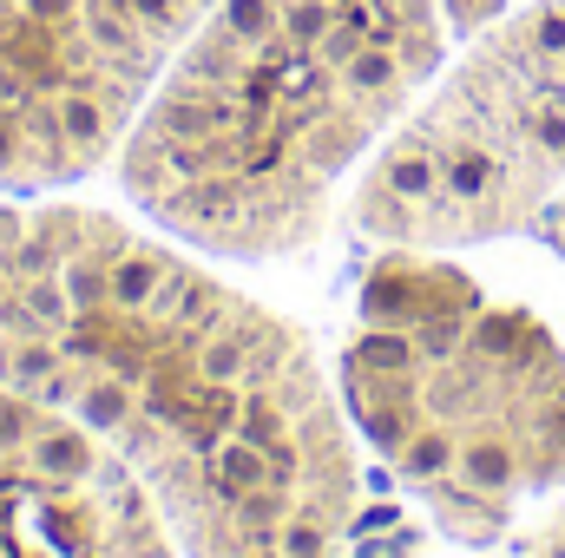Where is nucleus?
Instances as JSON below:
<instances>
[{"instance_id": "1", "label": "nucleus", "mask_w": 565, "mask_h": 558, "mask_svg": "<svg viewBox=\"0 0 565 558\" xmlns=\"http://www.w3.org/2000/svg\"><path fill=\"white\" fill-rule=\"evenodd\" d=\"M0 388L79 420L184 558H342L362 480L309 342L113 211L0 197Z\"/></svg>"}, {"instance_id": "2", "label": "nucleus", "mask_w": 565, "mask_h": 558, "mask_svg": "<svg viewBox=\"0 0 565 558\" xmlns=\"http://www.w3.org/2000/svg\"><path fill=\"white\" fill-rule=\"evenodd\" d=\"M217 0H0V197L113 164Z\"/></svg>"}]
</instances>
